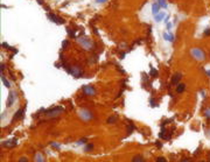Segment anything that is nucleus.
Wrapping results in <instances>:
<instances>
[{
    "label": "nucleus",
    "instance_id": "f257e3e1",
    "mask_svg": "<svg viewBox=\"0 0 210 162\" xmlns=\"http://www.w3.org/2000/svg\"><path fill=\"white\" fill-rule=\"evenodd\" d=\"M190 54L193 56L195 60L197 61H203L204 58H205V54H204V51L200 48H193L191 50H190Z\"/></svg>",
    "mask_w": 210,
    "mask_h": 162
},
{
    "label": "nucleus",
    "instance_id": "f03ea898",
    "mask_svg": "<svg viewBox=\"0 0 210 162\" xmlns=\"http://www.w3.org/2000/svg\"><path fill=\"white\" fill-rule=\"evenodd\" d=\"M78 42H79V43L82 44V47L84 48V49H86V50L93 48V43H92L89 39H86V37H81V39H78Z\"/></svg>",
    "mask_w": 210,
    "mask_h": 162
},
{
    "label": "nucleus",
    "instance_id": "7ed1b4c3",
    "mask_svg": "<svg viewBox=\"0 0 210 162\" xmlns=\"http://www.w3.org/2000/svg\"><path fill=\"white\" fill-rule=\"evenodd\" d=\"M48 18H49L50 21H53V22H55V24H57V25L64 24V20H62V18H60L58 15H56L54 13H48Z\"/></svg>",
    "mask_w": 210,
    "mask_h": 162
},
{
    "label": "nucleus",
    "instance_id": "20e7f679",
    "mask_svg": "<svg viewBox=\"0 0 210 162\" xmlns=\"http://www.w3.org/2000/svg\"><path fill=\"white\" fill-rule=\"evenodd\" d=\"M83 93L86 96H95L96 90L91 85H84V86H83Z\"/></svg>",
    "mask_w": 210,
    "mask_h": 162
},
{
    "label": "nucleus",
    "instance_id": "39448f33",
    "mask_svg": "<svg viewBox=\"0 0 210 162\" xmlns=\"http://www.w3.org/2000/svg\"><path fill=\"white\" fill-rule=\"evenodd\" d=\"M62 111H63V107H61V106H56V107H54L53 110H50V111L46 112V113H47V115H49V117H56V115H58Z\"/></svg>",
    "mask_w": 210,
    "mask_h": 162
},
{
    "label": "nucleus",
    "instance_id": "423d86ee",
    "mask_svg": "<svg viewBox=\"0 0 210 162\" xmlns=\"http://www.w3.org/2000/svg\"><path fill=\"white\" fill-rule=\"evenodd\" d=\"M79 117H81V119L83 120V121H89V120L92 118L91 113H90L89 111H85V110H83V111L79 112Z\"/></svg>",
    "mask_w": 210,
    "mask_h": 162
},
{
    "label": "nucleus",
    "instance_id": "0eeeda50",
    "mask_svg": "<svg viewBox=\"0 0 210 162\" xmlns=\"http://www.w3.org/2000/svg\"><path fill=\"white\" fill-rule=\"evenodd\" d=\"M68 71L71 75H74L75 77H81L82 76V70H79V68H77V67H71Z\"/></svg>",
    "mask_w": 210,
    "mask_h": 162
},
{
    "label": "nucleus",
    "instance_id": "6e6552de",
    "mask_svg": "<svg viewBox=\"0 0 210 162\" xmlns=\"http://www.w3.org/2000/svg\"><path fill=\"white\" fill-rule=\"evenodd\" d=\"M18 141L17 139H10V140H7V141H5L3 143V146H5L6 148H13L14 146H17Z\"/></svg>",
    "mask_w": 210,
    "mask_h": 162
},
{
    "label": "nucleus",
    "instance_id": "1a4fd4ad",
    "mask_svg": "<svg viewBox=\"0 0 210 162\" xmlns=\"http://www.w3.org/2000/svg\"><path fill=\"white\" fill-rule=\"evenodd\" d=\"M14 99H15V92L11 91L10 95H8V98H7V107H10V106L13 105Z\"/></svg>",
    "mask_w": 210,
    "mask_h": 162
},
{
    "label": "nucleus",
    "instance_id": "9d476101",
    "mask_svg": "<svg viewBox=\"0 0 210 162\" xmlns=\"http://www.w3.org/2000/svg\"><path fill=\"white\" fill-rule=\"evenodd\" d=\"M181 78H182V75L177 72V74L173 75V77H172V81H170V83H172L173 85H177L180 83V79H181Z\"/></svg>",
    "mask_w": 210,
    "mask_h": 162
},
{
    "label": "nucleus",
    "instance_id": "9b49d317",
    "mask_svg": "<svg viewBox=\"0 0 210 162\" xmlns=\"http://www.w3.org/2000/svg\"><path fill=\"white\" fill-rule=\"evenodd\" d=\"M24 110L22 108H20V110H18V112L14 114V117H13V119L14 120H18V119H21L22 117H24Z\"/></svg>",
    "mask_w": 210,
    "mask_h": 162
},
{
    "label": "nucleus",
    "instance_id": "f8f14e48",
    "mask_svg": "<svg viewBox=\"0 0 210 162\" xmlns=\"http://www.w3.org/2000/svg\"><path fill=\"white\" fill-rule=\"evenodd\" d=\"M163 39L166 41H169V42H173L174 41V35L173 34H168V33H163Z\"/></svg>",
    "mask_w": 210,
    "mask_h": 162
},
{
    "label": "nucleus",
    "instance_id": "ddd939ff",
    "mask_svg": "<svg viewBox=\"0 0 210 162\" xmlns=\"http://www.w3.org/2000/svg\"><path fill=\"white\" fill-rule=\"evenodd\" d=\"M184 89H186V84L179 83V84H177V88H176V92H177V93H181V92L184 91Z\"/></svg>",
    "mask_w": 210,
    "mask_h": 162
},
{
    "label": "nucleus",
    "instance_id": "4468645a",
    "mask_svg": "<svg viewBox=\"0 0 210 162\" xmlns=\"http://www.w3.org/2000/svg\"><path fill=\"white\" fill-rule=\"evenodd\" d=\"M159 8H160V6L158 5V3H155V4H153V6H152V13L155 15V14H158L160 12L159 11Z\"/></svg>",
    "mask_w": 210,
    "mask_h": 162
},
{
    "label": "nucleus",
    "instance_id": "2eb2a0df",
    "mask_svg": "<svg viewBox=\"0 0 210 162\" xmlns=\"http://www.w3.org/2000/svg\"><path fill=\"white\" fill-rule=\"evenodd\" d=\"M165 15H166L165 13H162V12H159L158 14H155V21H156V22H160V21H161L163 18H165Z\"/></svg>",
    "mask_w": 210,
    "mask_h": 162
},
{
    "label": "nucleus",
    "instance_id": "dca6fc26",
    "mask_svg": "<svg viewBox=\"0 0 210 162\" xmlns=\"http://www.w3.org/2000/svg\"><path fill=\"white\" fill-rule=\"evenodd\" d=\"M158 5H159L160 7L167 8V3H166V0H158Z\"/></svg>",
    "mask_w": 210,
    "mask_h": 162
},
{
    "label": "nucleus",
    "instance_id": "f3484780",
    "mask_svg": "<svg viewBox=\"0 0 210 162\" xmlns=\"http://www.w3.org/2000/svg\"><path fill=\"white\" fill-rule=\"evenodd\" d=\"M136 129V126L133 125L132 122H129V128H127V131H129V133H132L133 131Z\"/></svg>",
    "mask_w": 210,
    "mask_h": 162
},
{
    "label": "nucleus",
    "instance_id": "a211bd4d",
    "mask_svg": "<svg viewBox=\"0 0 210 162\" xmlns=\"http://www.w3.org/2000/svg\"><path fill=\"white\" fill-rule=\"evenodd\" d=\"M1 79H3V83H4V85H5L6 88H10V83H8V81H7L6 78L4 77V75H1Z\"/></svg>",
    "mask_w": 210,
    "mask_h": 162
},
{
    "label": "nucleus",
    "instance_id": "6ab92c4d",
    "mask_svg": "<svg viewBox=\"0 0 210 162\" xmlns=\"http://www.w3.org/2000/svg\"><path fill=\"white\" fill-rule=\"evenodd\" d=\"M151 76H152V77H156V76H158V70L151 68Z\"/></svg>",
    "mask_w": 210,
    "mask_h": 162
},
{
    "label": "nucleus",
    "instance_id": "aec40b11",
    "mask_svg": "<svg viewBox=\"0 0 210 162\" xmlns=\"http://www.w3.org/2000/svg\"><path fill=\"white\" fill-rule=\"evenodd\" d=\"M116 120H117V118H116V117H111V118L108 119V122H109V124H113Z\"/></svg>",
    "mask_w": 210,
    "mask_h": 162
},
{
    "label": "nucleus",
    "instance_id": "412c9836",
    "mask_svg": "<svg viewBox=\"0 0 210 162\" xmlns=\"http://www.w3.org/2000/svg\"><path fill=\"white\" fill-rule=\"evenodd\" d=\"M204 114H205V117H207L208 119H210V107H208L207 110H205V112H204Z\"/></svg>",
    "mask_w": 210,
    "mask_h": 162
},
{
    "label": "nucleus",
    "instance_id": "4be33fe9",
    "mask_svg": "<svg viewBox=\"0 0 210 162\" xmlns=\"http://www.w3.org/2000/svg\"><path fill=\"white\" fill-rule=\"evenodd\" d=\"M133 161H134V162H142L144 160H142L141 156H137V157H134V159H133Z\"/></svg>",
    "mask_w": 210,
    "mask_h": 162
},
{
    "label": "nucleus",
    "instance_id": "5701e85b",
    "mask_svg": "<svg viewBox=\"0 0 210 162\" xmlns=\"http://www.w3.org/2000/svg\"><path fill=\"white\" fill-rule=\"evenodd\" d=\"M92 148H93V145H92V143H89V145H86V147H85V150H91Z\"/></svg>",
    "mask_w": 210,
    "mask_h": 162
},
{
    "label": "nucleus",
    "instance_id": "b1692460",
    "mask_svg": "<svg viewBox=\"0 0 210 162\" xmlns=\"http://www.w3.org/2000/svg\"><path fill=\"white\" fill-rule=\"evenodd\" d=\"M167 29H168V31H170V29H172V27H173V24H172V22H167Z\"/></svg>",
    "mask_w": 210,
    "mask_h": 162
},
{
    "label": "nucleus",
    "instance_id": "393cba45",
    "mask_svg": "<svg viewBox=\"0 0 210 162\" xmlns=\"http://www.w3.org/2000/svg\"><path fill=\"white\" fill-rule=\"evenodd\" d=\"M209 35H210V28H207L204 31V36H209Z\"/></svg>",
    "mask_w": 210,
    "mask_h": 162
},
{
    "label": "nucleus",
    "instance_id": "a878e982",
    "mask_svg": "<svg viewBox=\"0 0 210 162\" xmlns=\"http://www.w3.org/2000/svg\"><path fill=\"white\" fill-rule=\"evenodd\" d=\"M68 41L65 40V41H63V43H62V48H63V49H65V48H67V46H68Z\"/></svg>",
    "mask_w": 210,
    "mask_h": 162
},
{
    "label": "nucleus",
    "instance_id": "bb28decb",
    "mask_svg": "<svg viewBox=\"0 0 210 162\" xmlns=\"http://www.w3.org/2000/svg\"><path fill=\"white\" fill-rule=\"evenodd\" d=\"M36 161H43V156H41L40 154L36 155Z\"/></svg>",
    "mask_w": 210,
    "mask_h": 162
},
{
    "label": "nucleus",
    "instance_id": "cd10ccee",
    "mask_svg": "<svg viewBox=\"0 0 210 162\" xmlns=\"http://www.w3.org/2000/svg\"><path fill=\"white\" fill-rule=\"evenodd\" d=\"M156 161L158 162H166V159H165V157H158Z\"/></svg>",
    "mask_w": 210,
    "mask_h": 162
},
{
    "label": "nucleus",
    "instance_id": "c85d7f7f",
    "mask_svg": "<svg viewBox=\"0 0 210 162\" xmlns=\"http://www.w3.org/2000/svg\"><path fill=\"white\" fill-rule=\"evenodd\" d=\"M50 145L53 146V147H55V148H60V147H61V146H60V145H57V143H54V142H51Z\"/></svg>",
    "mask_w": 210,
    "mask_h": 162
},
{
    "label": "nucleus",
    "instance_id": "c756f323",
    "mask_svg": "<svg viewBox=\"0 0 210 162\" xmlns=\"http://www.w3.org/2000/svg\"><path fill=\"white\" fill-rule=\"evenodd\" d=\"M84 142H86V139H82L81 141L77 142V145H82V143H84Z\"/></svg>",
    "mask_w": 210,
    "mask_h": 162
},
{
    "label": "nucleus",
    "instance_id": "7c9ffc66",
    "mask_svg": "<svg viewBox=\"0 0 210 162\" xmlns=\"http://www.w3.org/2000/svg\"><path fill=\"white\" fill-rule=\"evenodd\" d=\"M106 0H96V3L97 4H103V3H105Z\"/></svg>",
    "mask_w": 210,
    "mask_h": 162
},
{
    "label": "nucleus",
    "instance_id": "2f4dec72",
    "mask_svg": "<svg viewBox=\"0 0 210 162\" xmlns=\"http://www.w3.org/2000/svg\"><path fill=\"white\" fill-rule=\"evenodd\" d=\"M20 161H27V159H26V157H21Z\"/></svg>",
    "mask_w": 210,
    "mask_h": 162
},
{
    "label": "nucleus",
    "instance_id": "473e14b6",
    "mask_svg": "<svg viewBox=\"0 0 210 162\" xmlns=\"http://www.w3.org/2000/svg\"><path fill=\"white\" fill-rule=\"evenodd\" d=\"M207 75H208V76H209V77H210V70H208V71H207Z\"/></svg>",
    "mask_w": 210,
    "mask_h": 162
}]
</instances>
